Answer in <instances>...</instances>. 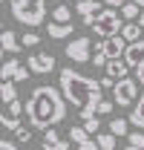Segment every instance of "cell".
Masks as SVG:
<instances>
[{
    "instance_id": "obj_33",
    "label": "cell",
    "mask_w": 144,
    "mask_h": 150,
    "mask_svg": "<svg viewBox=\"0 0 144 150\" xmlns=\"http://www.w3.org/2000/svg\"><path fill=\"white\" fill-rule=\"evenodd\" d=\"M101 3H104L107 9H118V6H124L127 0H101Z\"/></svg>"
},
{
    "instance_id": "obj_21",
    "label": "cell",
    "mask_w": 144,
    "mask_h": 150,
    "mask_svg": "<svg viewBox=\"0 0 144 150\" xmlns=\"http://www.w3.org/2000/svg\"><path fill=\"white\" fill-rule=\"evenodd\" d=\"M0 98H3V104L18 101V87H15V81H3V87H0Z\"/></svg>"
},
{
    "instance_id": "obj_26",
    "label": "cell",
    "mask_w": 144,
    "mask_h": 150,
    "mask_svg": "<svg viewBox=\"0 0 144 150\" xmlns=\"http://www.w3.org/2000/svg\"><path fill=\"white\" fill-rule=\"evenodd\" d=\"M92 64H95V67H107V64H109V58L104 55V49H101V43L95 46V55H92Z\"/></svg>"
},
{
    "instance_id": "obj_4",
    "label": "cell",
    "mask_w": 144,
    "mask_h": 150,
    "mask_svg": "<svg viewBox=\"0 0 144 150\" xmlns=\"http://www.w3.org/2000/svg\"><path fill=\"white\" fill-rule=\"evenodd\" d=\"M121 29H124V18L115 12V9H104L98 18H95V23H92V32L98 38H112V35H121Z\"/></svg>"
},
{
    "instance_id": "obj_36",
    "label": "cell",
    "mask_w": 144,
    "mask_h": 150,
    "mask_svg": "<svg viewBox=\"0 0 144 150\" xmlns=\"http://www.w3.org/2000/svg\"><path fill=\"white\" fill-rule=\"evenodd\" d=\"M136 3H138V6H141V12H144V0H136Z\"/></svg>"
},
{
    "instance_id": "obj_13",
    "label": "cell",
    "mask_w": 144,
    "mask_h": 150,
    "mask_svg": "<svg viewBox=\"0 0 144 150\" xmlns=\"http://www.w3.org/2000/svg\"><path fill=\"white\" fill-rule=\"evenodd\" d=\"M0 46H3V52H9V55L15 58V55L20 52V46H23V43L18 40V35H15L12 29H3V35H0Z\"/></svg>"
},
{
    "instance_id": "obj_34",
    "label": "cell",
    "mask_w": 144,
    "mask_h": 150,
    "mask_svg": "<svg viewBox=\"0 0 144 150\" xmlns=\"http://www.w3.org/2000/svg\"><path fill=\"white\" fill-rule=\"evenodd\" d=\"M136 81L144 87V64H141V67H136Z\"/></svg>"
},
{
    "instance_id": "obj_16",
    "label": "cell",
    "mask_w": 144,
    "mask_h": 150,
    "mask_svg": "<svg viewBox=\"0 0 144 150\" xmlns=\"http://www.w3.org/2000/svg\"><path fill=\"white\" fill-rule=\"evenodd\" d=\"M130 124H136L138 130H144V93H141V98L136 101V107L130 110Z\"/></svg>"
},
{
    "instance_id": "obj_24",
    "label": "cell",
    "mask_w": 144,
    "mask_h": 150,
    "mask_svg": "<svg viewBox=\"0 0 144 150\" xmlns=\"http://www.w3.org/2000/svg\"><path fill=\"white\" fill-rule=\"evenodd\" d=\"M95 142H98L101 150H115V136H112V133H98Z\"/></svg>"
},
{
    "instance_id": "obj_18",
    "label": "cell",
    "mask_w": 144,
    "mask_h": 150,
    "mask_svg": "<svg viewBox=\"0 0 144 150\" xmlns=\"http://www.w3.org/2000/svg\"><path fill=\"white\" fill-rule=\"evenodd\" d=\"M141 26L138 23H124V29H121V38H124L127 43H136V40H141Z\"/></svg>"
},
{
    "instance_id": "obj_6",
    "label": "cell",
    "mask_w": 144,
    "mask_h": 150,
    "mask_svg": "<svg viewBox=\"0 0 144 150\" xmlns=\"http://www.w3.org/2000/svg\"><path fill=\"white\" fill-rule=\"evenodd\" d=\"M66 58H69L72 64H87V61H92V40L87 35L69 40L66 43Z\"/></svg>"
},
{
    "instance_id": "obj_2",
    "label": "cell",
    "mask_w": 144,
    "mask_h": 150,
    "mask_svg": "<svg viewBox=\"0 0 144 150\" xmlns=\"http://www.w3.org/2000/svg\"><path fill=\"white\" fill-rule=\"evenodd\" d=\"M61 93H64V98L75 110L81 112V118H92L95 110H98V104L104 101L101 98V81L75 72L72 67L61 69Z\"/></svg>"
},
{
    "instance_id": "obj_19",
    "label": "cell",
    "mask_w": 144,
    "mask_h": 150,
    "mask_svg": "<svg viewBox=\"0 0 144 150\" xmlns=\"http://www.w3.org/2000/svg\"><path fill=\"white\" fill-rule=\"evenodd\" d=\"M138 15H141V6H138L136 0H127L124 6H121V18H127L130 23H136V20H138Z\"/></svg>"
},
{
    "instance_id": "obj_17",
    "label": "cell",
    "mask_w": 144,
    "mask_h": 150,
    "mask_svg": "<svg viewBox=\"0 0 144 150\" xmlns=\"http://www.w3.org/2000/svg\"><path fill=\"white\" fill-rule=\"evenodd\" d=\"M20 67H23V64H20L18 58H9V61L3 64V69H0L3 81H15V78H18V72H20Z\"/></svg>"
},
{
    "instance_id": "obj_37",
    "label": "cell",
    "mask_w": 144,
    "mask_h": 150,
    "mask_svg": "<svg viewBox=\"0 0 144 150\" xmlns=\"http://www.w3.org/2000/svg\"><path fill=\"white\" fill-rule=\"evenodd\" d=\"M127 150H141V147H127Z\"/></svg>"
},
{
    "instance_id": "obj_20",
    "label": "cell",
    "mask_w": 144,
    "mask_h": 150,
    "mask_svg": "<svg viewBox=\"0 0 144 150\" xmlns=\"http://www.w3.org/2000/svg\"><path fill=\"white\" fill-rule=\"evenodd\" d=\"M109 133L118 139V136H130V118H112L109 121Z\"/></svg>"
},
{
    "instance_id": "obj_12",
    "label": "cell",
    "mask_w": 144,
    "mask_h": 150,
    "mask_svg": "<svg viewBox=\"0 0 144 150\" xmlns=\"http://www.w3.org/2000/svg\"><path fill=\"white\" fill-rule=\"evenodd\" d=\"M124 61L130 64V67H141V64H144V40H136V43L127 46Z\"/></svg>"
},
{
    "instance_id": "obj_32",
    "label": "cell",
    "mask_w": 144,
    "mask_h": 150,
    "mask_svg": "<svg viewBox=\"0 0 144 150\" xmlns=\"http://www.w3.org/2000/svg\"><path fill=\"white\" fill-rule=\"evenodd\" d=\"M78 150H98V142H95V139H90V142L78 144Z\"/></svg>"
},
{
    "instance_id": "obj_28",
    "label": "cell",
    "mask_w": 144,
    "mask_h": 150,
    "mask_svg": "<svg viewBox=\"0 0 144 150\" xmlns=\"http://www.w3.org/2000/svg\"><path fill=\"white\" fill-rule=\"evenodd\" d=\"M127 139H130V147H141V150H144V133H141V130L130 133Z\"/></svg>"
},
{
    "instance_id": "obj_29",
    "label": "cell",
    "mask_w": 144,
    "mask_h": 150,
    "mask_svg": "<svg viewBox=\"0 0 144 150\" xmlns=\"http://www.w3.org/2000/svg\"><path fill=\"white\" fill-rule=\"evenodd\" d=\"M15 139H18L20 144H26V142H32V130H29V127H20V130L15 133Z\"/></svg>"
},
{
    "instance_id": "obj_23",
    "label": "cell",
    "mask_w": 144,
    "mask_h": 150,
    "mask_svg": "<svg viewBox=\"0 0 144 150\" xmlns=\"http://www.w3.org/2000/svg\"><path fill=\"white\" fill-rule=\"evenodd\" d=\"M69 142H75V144L90 142V133L84 130V124H78V127H72V130H69Z\"/></svg>"
},
{
    "instance_id": "obj_1",
    "label": "cell",
    "mask_w": 144,
    "mask_h": 150,
    "mask_svg": "<svg viewBox=\"0 0 144 150\" xmlns=\"http://www.w3.org/2000/svg\"><path fill=\"white\" fill-rule=\"evenodd\" d=\"M26 118L37 130H49L55 124H61L66 118V98H64V93L49 87V84L35 87L29 101H26Z\"/></svg>"
},
{
    "instance_id": "obj_5",
    "label": "cell",
    "mask_w": 144,
    "mask_h": 150,
    "mask_svg": "<svg viewBox=\"0 0 144 150\" xmlns=\"http://www.w3.org/2000/svg\"><path fill=\"white\" fill-rule=\"evenodd\" d=\"M112 101H115L118 107H136V101H138V81H136V78L118 81V84L112 87Z\"/></svg>"
},
{
    "instance_id": "obj_35",
    "label": "cell",
    "mask_w": 144,
    "mask_h": 150,
    "mask_svg": "<svg viewBox=\"0 0 144 150\" xmlns=\"http://www.w3.org/2000/svg\"><path fill=\"white\" fill-rule=\"evenodd\" d=\"M136 23L141 26V32H144V12H141V15H138V20H136Z\"/></svg>"
},
{
    "instance_id": "obj_10",
    "label": "cell",
    "mask_w": 144,
    "mask_h": 150,
    "mask_svg": "<svg viewBox=\"0 0 144 150\" xmlns=\"http://www.w3.org/2000/svg\"><path fill=\"white\" fill-rule=\"evenodd\" d=\"M75 12L84 18V23H87V26H92V23H95V18H98L104 9H101V0H78V3H75Z\"/></svg>"
},
{
    "instance_id": "obj_7",
    "label": "cell",
    "mask_w": 144,
    "mask_h": 150,
    "mask_svg": "<svg viewBox=\"0 0 144 150\" xmlns=\"http://www.w3.org/2000/svg\"><path fill=\"white\" fill-rule=\"evenodd\" d=\"M20 115H23V104L20 101H12V104H6V110L0 115V121H3V127L12 133H18L23 124H20Z\"/></svg>"
},
{
    "instance_id": "obj_22",
    "label": "cell",
    "mask_w": 144,
    "mask_h": 150,
    "mask_svg": "<svg viewBox=\"0 0 144 150\" xmlns=\"http://www.w3.org/2000/svg\"><path fill=\"white\" fill-rule=\"evenodd\" d=\"M52 20H55V23H72V9L64 6V3L55 6V9H52Z\"/></svg>"
},
{
    "instance_id": "obj_8",
    "label": "cell",
    "mask_w": 144,
    "mask_h": 150,
    "mask_svg": "<svg viewBox=\"0 0 144 150\" xmlns=\"http://www.w3.org/2000/svg\"><path fill=\"white\" fill-rule=\"evenodd\" d=\"M29 69L35 75H49L55 69V55H49V52H35V55H29Z\"/></svg>"
},
{
    "instance_id": "obj_9",
    "label": "cell",
    "mask_w": 144,
    "mask_h": 150,
    "mask_svg": "<svg viewBox=\"0 0 144 150\" xmlns=\"http://www.w3.org/2000/svg\"><path fill=\"white\" fill-rule=\"evenodd\" d=\"M127 43L121 35H112V38H107V40H101V49H104V55L109 58V61H118V58H124V52H127Z\"/></svg>"
},
{
    "instance_id": "obj_11",
    "label": "cell",
    "mask_w": 144,
    "mask_h": 150,
    "mask_svg": "<svg viewBox=\"0 0 144 150\" xmlns=\"http://www.w3.org/2000/svg\"><path fill=\"white\" fill-rule=\"evenodd\" d=\"M69 139H61V133L49 127V130H43V150H69Z\"/></svg>"
},
{
    "instance_id": "obj_25",
    "label": "cell",
    "mask_w": 144,
    "mask_h": 150,
    "mask_svg": "<svg viewBox=\"0 0 144 150\" xmlns=\"http://www.w3.org/2000/svg\"><path fill=\"white\" fill-rule=\"evenodd\" d=\"M84 130L90 133V136H98V130H101V121H98V115H92V118H84Z\"/></svg>"
},
{
    "instance_id": "obj_31",
    "label": "cell",
    "mask_w": 144,
    "mask_h": 150,
    "mask_svg": "<svg viewBox=\"0 0 144 150\" xmlns=\"http://www.w3.org/2000/svg\"><path fill=\"white\" fill-rule=\"evenodd\" d=\"M0 150H18V142H12V139H3V142H0Z\"/></svg>"
},
{
    "instance_id": "obj_15",
    "label": "cell",
    "mask_w": 144,
    "mask_h": 150,
    "mask_svg": "<svg viewBox=\"0 0 144 150\" xmlns=\"http://www.w3.org/2000/svg\"><path fill=\"white\" fill-rule=\"evenodd\" d=\"M46 32H49V38H55V40H64V38H69L72 32H75V26H72V23H55V20H49Z\"/></svg>"
},
{
    "instance_id": "obj_3",
    "label": "cell",
    "mask_w": 144,
    "mask_h": 150,
    "mask_svg": "<svg viewBox=\"0 0 144 150\" xmlns=\"http://www.w3.org/2000/svg\"><path fill=\"white\" fill-rule=\"evenodd\" d=\"M12 18L23 26H40L46 18V0H12Z\"/></svg>"
},
{
    "instance_id": "obj_30",
    "label": "cell",
    "mask_w": 144,
    "mask_h": 150,
    "mask_svg": "<svg viewBox=\"0 0 144 150\" xmlns=\"http://www.w3.org/2000/svg\"><path fill=\"white\" fill-rule=\"evenodd\" d=\"M112 107H115V101H101V104H98V110H95V115H109Z\"/></svg>"
},
{
    "instance_id": "obj_14",
    "label": "cell",
    "mask_w": 144,
    "mask_h": 150,
    "mask_svg": "<svg viewBox=\"0 0 144 150\" xmlns=\"http://www.w3.org/2000/svg\"><path fill=\"white\" fill-rule=\"evenodd\" d=\"M104 69H107V75L112 78V81H124L127 72H130V64H127L124 58H118V61H109Z\"/></svg>"
},
{
    "instance_id": "obj_27",
    "label": "cell",
    "mask_w": 144,
    "mask_h": 150,
    "mask_svg": "<svg viewBox=\"0 0 144 150\" xmlns=\"http://www.w3.org/2000/svg\"><path fill=\"white\" fill-rule=\"evenodd\" d=\"M20 43H23V46H37V43H40V35H37V32H23Z\"/></svg>"
}]
</instances>
